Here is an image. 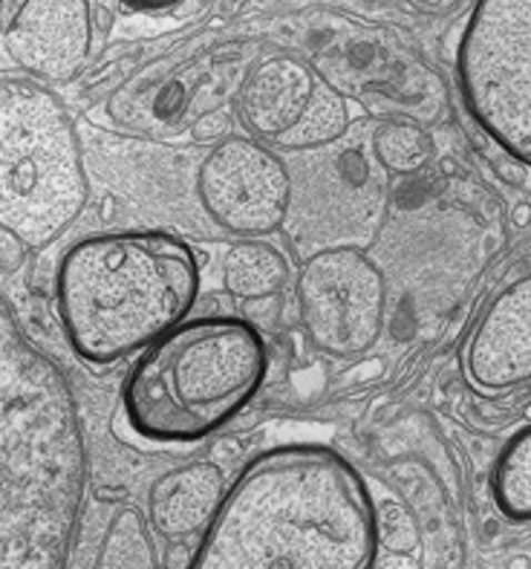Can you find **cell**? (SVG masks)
Wrapping results in <instances>:
<instances>
[{"label":"cell","mask_w":531,"mask_h":569,"mask_svg":"<svg viewBox=\"0 0 531 569\" xmlns=\"http://www.w3.org/2000/svg\"><path fill=\"white\" fill-rule=\"evenodd\" d=\"M379 512L352 462L323 446L263 451L226 489L197 569H367Z\"/></svg>","instance_id":"6da1fadb"},{"label":"cell","mask_w":531,"mask_h":569,"mask_svg":"<svg viewBox=\"0 0 531 569\" xmlns=\"http://www.w3.org/2000/svg\"><path fill=\"white\" fill-rule=\"evenodd\" d=\"M0 356L3 567H61L87 483L79 408L56 365L14 330L9 310Z\"/></svg>","instance_id":"7a4b0ae2"},{"label":"cell","mask_w":531,"mask_h":569,"mask_svg":"<svg viewBox=\"0 0 531 569\" xmlns=\"http://www.w3.org/2000/svg\"><path fill=\"white\" fill-rule=\"evenodd\" d=\"M200 292V263L168 231H104L67 249L56 307L76 356L108 368L142 353L186 321Z\"/></svg>","instance_id":"3957f363"},{"label":"cell","mask_w":531,"mask_h":569,"mask_svg":"<svg viewBox=\"0 0 531 569\" xmlns=\"http://www.w3.org/2000/svg\"><path fill=\"white\" fill-rule=\"evenodd\" d=\"M269 350L252 321L188 318L144 347L122 388L130 428L153 442H197L258 397Z\"/></svg>","instance_id":"277c9868"},{"label":"cell","mask_w":531,"mask_h":569,"mask_svg":"<svg viewBox=\"0 0 531 569\" xmlns=\"http://www.w3.org/2000/svg\"><path fill=\"white\" fill-rule=\"evenodd\" d=\"M84 153L70 113L36 81H3L0 223L27 246H47L87 206Z\"/></svg>","instance_id":"5b68a950"},{"label":"cell","mask_w":531,"mask_h":569,"mask_svg":"<svg viewBox=\"0 0 531 569\" xmlns=\"http://www.w3.org/2000/svg\"><path fill=\"white\" fill-rule=\"evenodd\" d=\"M457 84L482 133L531 168V0H474L457 43Z\"/></svg>","instance_id":"8992f818"},{"label":"cell","mask_w":531,"mask_h":569,"mask_svg":"<svg viewBox=\"0 0 531 569\" xmlns=\"http://www.w3.org/2000/svg\"><path fill=\"white\" fill-rule=\"evenodd\" d=\"M298 312L309 345L335 359L364 356L388 316V283L352 246L323 249L298 274Z\"/></svg>","instance_id":"52a82bcc"},{"label":"cell","mask_w":531,"mask_h":569,"mask_svg":"<svg viewBox=\"0 0 531 569\" xmlns=\"http://www.w3.org/2000/svg\"><path fill=\"white\" fill-rule=\"evenodd\" d=\"M240 116L260 142L292 151L335 142L350 128L344 96L289 56L269 58L249 72L240 87Z\"/></svg>","instance_id":"ba28073f"},{"label":"cell","mask_w":531,"mask_h":569,"mask_svg":"<svg viewBox=\"0 0 531 569\" xmlns=\"http://www.w3.org/2000/svg\"><path fill=\"white\" fill-rule=\"evenodd\" d=\"M197 194L217 226L240 238H260L283 223L292 177L269 144L229 137L217 142L200 166Z\"/></svg>","instance_id":"9c48e42d"},{"label":"cell","mask_w":531,"mask_h":569,"mask_svg":"<svg viewBox=\"0 0 531 569\" xmlns=\"http://www.w3.org/2000/svg\"><path fill=\"white\" fill-rule=\"evenodd\" d=\"M7 52L38 81H67L93 43L90 0H23L7 27Z\"/></svg>","instance_id":"30bf717a"},{"label":"cell","mask_w":531,"mask_h":569,"mask_svg":"<svg viewBox=\"0 0 531 569\" xmlns=\"http://www.w3.org/2000/svg\"><path fill=\"white\" fill-rule=\"evenodd\" d=\"M468 379L503 393L531 382V272L520 274L489 303L465 350Z\"/></svg>","instance_id":"8fae6325"},{"label":"cell","mask_w":531,"mask_h":569,"mask_svg":"<svg viewBox=\"0 0 531 569\" xmlns=\"http://www.w3.org/2000/svg\"><path fill=\"white\" fill-rule=\"evenodd\" d=\"M226 489L229 486L223 471L214 462H191L168 471L151 486L148 495L151 527L171 541H182L197 532L202 535L214 518Z\"/></svg>","instance_id":"7c38bea8"},{"label":"cell","mask_w":531,"mask_h":569,"mask_svg":"<svg viewBox=\"0 0 531 569\" xmlns=\"http://www.w3.org/2000/svg\"><path fill=\"white\" fill-rule=\"evenodd\" d=\"M287 258L263 240L238 243L223 260L226 289L240 301H260V298L278 296L280 289L287 287Z\"/></svg>","instance_id":"4fadbf2b"},{"label":"cell","mask_w":531,"mask_h":569,"mask_svg":"<svg viewBox=\"0 0 531 569\" xmlns=\"http://www.w3.org/2000/svg\"><path fill=\"white\" fill-rule=\"evenodd\" d=\"M491 498L503 518L531 523V426L520 428L494 460Z\"/></svg>","instance_id":"5bb4252c"},{"label":"cell","mask_w":531,"mask_h":569,"mask_svg":"<svg viewBox=\"0 0 531 569\" xmlns=\"http://www.w3.org/2000/svg\"><path fill=\"white\" fill-rule=\"evenodd\" d=\"M373 148L381 166L393 173L422 171L433 157L431 137L413 122L381 124V128L375 130Z\"/></svg>","instance_id":"9a60e30c"},{"label":"cell","mask_w":531,"mask_h":569,"mask_svg":"<svg viewBox=\"0 0 531 569\" xmlns=\"http://www.w3.org/2000/svg\"><path fill=\"white\" fill-rule=\"evenodd\" d=\"M99 563H104V567H153L157 563L151 535H148L142 515L133 506L122 509L110 523Z\"/></svg>","instance_id":"2e32d148"},{"label":"cell","mask_w":531,"mask_h":569,"mask_svg":"<svg viewBox=\"0 0 531 569\" xmlns=\"http://www.w3.org/2000/svg\"><path fill=\"white\" fill-rule=\"evenodd\" d=\"M379 541L393 552H408L417 543V529L399 506H384L379 515Z\"/></svg>","instance_id":"e0dca14e"},{"label":"cell","mask_w":531,"mask_h":569,"mask_svg":"<svg viewBox=\"0 0 531 569\" xmlns=\"http://www.w3.org/2000/svg\"><path fill=\"white\" fill-rule=\"evenodd\" d=\"M124 7H133V9H168V7H177L182 0H122Z\"/></svg>","instance_id":"ac0fdd59"}]
</instances>
